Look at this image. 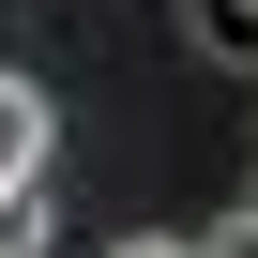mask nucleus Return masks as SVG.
Segmentation results:
<instances>
[{"label":"nucleus","instance_id":"1","mask_svg":"<svg viewBox=\"0 0 258 258\" xmlns=\"http://www.w3.org/2000/svg\"><path fill=\"white\" fill-rule=\"evenodd\" d=\"M46 152H61V106L31 76H0V182H46Z\"/></svg>","mask_w":258,"mask_h":258},{"label":"nucleus","instance_id":"3","mask_svg":"<svg viewBox=\"0 0 258 258\" xmlns=\"http://www.w3.org/2000/svg\"><path fill=\"white\" fill-rule=\"evenodd\" d=\"M182 258H258V213H228L213 243H182Z\"/></svg>","mask_w":258,"mask_h":258},{"label":"nucleus","instance_id":"5","mask_svg":"<svg viewBox=\"0 0 258 258\" xmlns=\"http://www.w3.org/2000/svg\"><path fill=\"white\" fill-rule=\"evenodd\" d=\"M243 16H258V0H243Z\"/></svg>","mask_w":258,"mask_h":258},{"label":"nucleus","instance_id":"2","mask_svg":"<svg viewBox=\"0 0 258 258\" xmlns=\"http://www.w3.org/2000/svg\"><path fill=\"white\" fill-rule=\"evenodd\" d=\"M0 258H46V182H0Z\"/></svg>","mask_w":258,"mask_h":258},{"label":"nucleus","instance_id":"4","mask_svg":"<svg viewBox=\"0 0 258 258\" xmlns=\"http://www.w3.org/2000/svg\"><path fill=\"white\" fill-rule=\"evenodd\" d=\"M106 258H182V243H106Z\"/></svg>","mask_w":258,"mask_h":258}]
</instances>
